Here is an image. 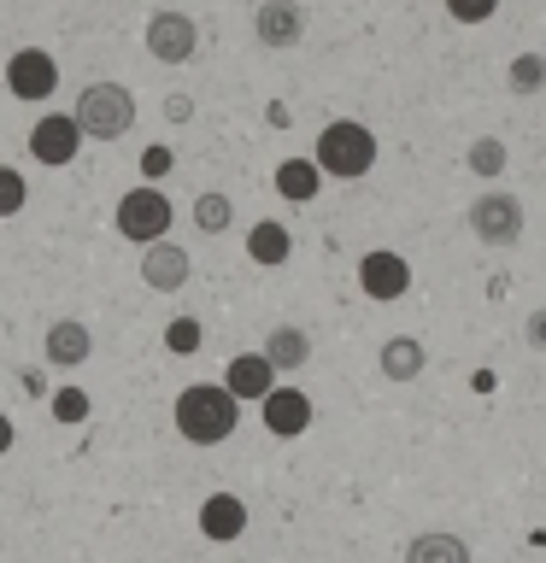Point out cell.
I'll use <instances>...</instances> for the list:
<instances>
[{
    "instance_id": "obj_1",
    "label": "cell",
    "mask_w": 546,
    "mask_h": 563,
    "mask_svg": "<svg viewBox=\"0 0 546 563\" xmlns=\"http://www.w3.org/2000/svg\"><path fill=\"white\" fill-rule=\"evenodd\" d=\"M176 434L188 440V446H223L229 434H236L241 422V399L229 394L223 382H194L176 394Z\"/></svg>"
},
{
    "instance_id": "obj_2",
    "label": "cell",
    "mask_w": 546,
    "mask_h": 563,
    "mask_svg": "<svg viewBox=\"0 0 546 563\" xmlns=\"http://www.w3.org/2000/svg\"><path fill=\"white\" fill-rule=\"evenodd\" d=\"M312 158H317V170H324V176L359 183V176H370V165H376V135H370L359 118H335V123H324Z\"/></svg>"
},
{
    "instance_id": "obj_3",
    "label": "cell",
    "mask_w": 546,
    "mask_h": 563,
    "mask_svg": "<svg viewBox=\"0 0 546 563\" xmlns=\"http://www.w3.org/2000/svg\"><path fill=\"white\" fill-rule=\"evenodd\" d=\"M70 118H77V130L88 141H118V135L135 130V95L123 82H88Z\"/></svg>"
},
{
    "instance_id": "obj_4",
    "label": "cell",
    "mask_w": 546,
    "mask_h": 563,
    "mask_svg": "<svg viewBox=\"0 0 546 563\" xmlns=\"http://www.w3.org/2000/svg\"><path fill=\"white\" fill-rule=\"evenodd\" d=\"M112 223H118V235H123V241L159 246V241L171 235V200H165V194H159L153 183H135V188L118 200Z\"/></svg>"
},
{
    "instance_id": "obj_5",
    "label": "cell",
    "mask_w": 546,
    "mask_h": 563,
    "mask_svg": "<svg viewBox=\"0 0 546 563\" xmlns=\"http://www.w3.org/2000/svg\"><path fill=\"white\" fill-rule=\"evenodd\" d=\"M470 235L488 241V246H517L523 241L517 194H476V200H470Z\"/></svg>"
},
{
    "instance_id": "obj_6",
    "label": "cell",
    "mask_w": 546,
    "mask_h": 563,
    "mask_svg": "<svg viewBox=\"0 0 546 563\" xmlns=\"http://www.w3.org/2000/svg\"><path fill=\"white\" fill-rule=\"evenodd\" d=\"M83 130H77V118H65V112H47V118H35V130H30V153H35V165H47V170H65L70 158L83 153Z\"/></svg>"
},
{
    "instance_id": "obj_7",
    "label": "cell",
    "mask_w": 546,
    "mask_h": 563,
    "mask_svg": "<svg viewBox=\"0 0 546 563\" xmlns=\"http://www.w3.org/2000/svg\"><path fill=\"white\" fill-rule=\"evenodd\" d=\"M200 47V24L188 12H153L148 18V53L159 65H188Z\"/></svg>"
},
{
    "instance_id": "obj_8",
    "label": "cell",
    "mask_w": 546,
    "mask_h": 563,
    "mask_svg": "<svg viewBox=\"0 0 546 563\" xmlns=\"http://www.w3.org/2000/svg\"><path fill=\"white\" fill-rule=\"evenodd\" d=\"M7 88H12V100H53V88H59V65H53V53L18 47L7 59Z\"/></svg>"
},
{
    "instance_id": "obj_9",
    "label": "cell",
    "mask_w": 546,
    "mask_h": 563,
    "mask_svg": "<svg viewBox=\"0 0 546 563\" xmlns=\"http://www.w3.org/2000/svg\"><path fill=\"white\" fill-rule=\"evenodd\" d=\"M359 288H364V299H376V306H394V299L412 288V264L400 253H387V246H376V253L359 258Z\"/></svg>"
},
{
    "instance_id": "obj_10",
    "label": "cell",
    "mask_w": 546,
    "mask_h": 563,
    "mask_svg": "<svg viewBox=\"0 0 546 563\" xmlns=\"http://www.w3.org/2000/svg\"><path fill=\"white\" fill-rule=\"evenodd\" d=\"M282 376V369L271 364V358H264V352H236V358H229V369H223V387H229V394H236L241 405H264V399H271L276 394V382Z\"/></svg>"
},
{
    "instance_id": "obj_11",
    "label": "cell",
    "mask_w": 546,
    "mask_h": 563,
    "mask_svg": "<svg viewBox=\"0 0 546 563\" xmlns=\"http://www.w3.org/2000/svg\"><path fill=\"white\" fill-rule=\"evenodd\" d=\"M253 35H259V47H294L306 35V7L299 0H264L253 12Z\"/></svg>"
},
{
    "instance_id": "obj_12",
    "label": "cell",
    "mask_w": 546,
    "mask_h": 563,
    "mask_svg": "<svg viewBox=\"0 0 546 563\" xmlns=\"http://www.w3.org/2000/svg\"><path fill=\"white\" fill-rule=\"evenodd\" d=\"M194 258L183 253L176 241H159V246H141V282H148L153 294H176L188 282Z\"/></svg>"
},
{
    "instance_id": "obj_13",
    "label": "cell",
    "mask_w": 546,
    "mask_h": 563,
    "mask_svg": "<svg viewBox=\"0 0 546 563\" xmlns=\"http://www.w3.org/2000/svg\"><path fill=\"white\" fill-rule=\"evenodd\" d=\"M259 417H264V429H271L276 440H299L312 429V399L299 394V387H276V394L259 405Z\"/></svg>"
},
{
    "instance_id": "obj_14",
    "label": "cell",
    "mask_w": 546,
    "mask_h": 563,
    "mask_svg": "<svg viewBox=\"0 0 546 563\" xmlns=\"http://www.w3.org/2000/svg\"><path fill=\"white\" fill-rule=\"evenodd\" d=\"M42 352H47L53 369H77V364H88V352H95V334H88L77 317H59V323H47Z\"/></svg>"
},
{
    "instance_id": "obj_15",
    "label": "cell",
    "mask_w": 546,
    "mask_h": 563,
    "mask_svg": "<svg viewBox=\"0 0 546 563\" xmlns=\"http://www.w3.org/2000/svg\"><path fill=\"white\" fill-rule=\"evenodd\" d=\"M200 534L206 540H241L247 534V505L236 499V493H211V499L200 505Z\"/></svg>"
},
{
    "instance_id": "obj_16",
    "label": "cell",
    "mask_w": 546,
    "mask_h": 563,
    "mask_svg": "<svg viewBox=\"0 0 546 563\" xmlns=\"http://www.w3.org/2000/svg\"><path fill=\"white\" fill-rule=\"evenodd\" d=\"M376 364H382V376H387V382H417V376H423V364H429V352H423L417 334H394V341H382Z\"/></svg>"
},
{
    "instance_id": "obj_17",
    "label": "cell",
    "mask_w": 546,
    "mask_h": 563,
    "mask_svg": "<svg viewBox=\"0 0 546 563\" xmlns=\"http://www.w3.org/2000/svg\"><path fill=\"white\" fill-rule=\"evenodd\" d=\"M317 188H324V170H317V158H282L276 165V194L294 206L317 200Z\"/></svg>"
},
{
    "instance_id": "obj_18",
    "label": "cell",
    "mask_w": 546,
    "mask_h": 563,
    "mask_svg": "<svg viewBox=\"0 0 546 563\" xmlns=\"http://www.w3.org/2000/svg\"><path fill=\"white\" fill-rule=\"evenodd\" d=\"M288 253H294V235H288L276 218L253 223V235H247V258L264 264V271H276V264H288Z\"/></svg>"
},
{
    "instance_id": "obj_19",
    "label": "cell",
    "mask_w": 546,
    "mask_h": 563,
    "mask_svg": "<svg viewBox=\"0 0 546 563\" xmlns=\"http://www.w3.org/2000/svg\"><path fill=\"white\" fill-rule=\"evenodd\" d=\"M264 358H271L276 369H299L312 358V334L299 323H276L271 334H264Z\"/></svg>"
},
{
    "instance_id": "obj_20",
    "label": "cell",
    "mask_w": 546,
    "mask_h": 563,
    "mask_svg": "<svg viewBox=\"0 0 546 563\" xmlns=\"http://www.w3.org/2000/svg\"><path fill=\"white\" fill-rule=\"evenodd\" d=\"M405 563H470V545L458 540V534L429 528V534H417L412 545H405Z\"/></svg>"
},
{
    "instance_id": "obj_21",
    "label": "cell",
    "mask_w": 546,
    "mask_h": 563,
    "mask_svg": "<svg viewBox=\"0 0 546 563\" xmlns=\"http://www.w3.org/2000/svg\"><path fill=\"white\" fill-rule=\"evenodd\" d=\"M229 223H236L229 194H200V200H194V229H200V235H223Z\"/></svg>"
},
{
    "instance_id": "obj_22",
    "label": "cell",
    "mask_w": 546,
    "mask_h": 563,
    "mask_svg": "<svg viewBox=\"0 0 546 563\" xmlns=\"http://www.w3.org/2000/svg\"><path fill=\"white\" fill-rule=\"evenodd\" d=\"M505 82H511V95H540L546 88V53H517L505 70Z\"/></svg>"
},
{
    "instance_id": "obj_23",
    "label": "cell",
    "mask_w": 546,
    "mask_h": 563,
    "mask_svg": "<svg viewBox=\"0 0 546 563\" xmlns=\"http://www.w3.org/2000/svg\"><path fill=\"white\" fill-rule=\"evenodd\" d=\"M200 341H206V323H200V317H176V323L165 329V346L176 352V358H188V352H200Z\"/></svg>"
},
{
    "instance_id": "obj_24",
    "label": "cell",
    "mask_w": 546,
    "mask_h": 563,
    "mask_svg": "<svg viewBox=\"0 0 546 563\" xmlns=\"http://www.w3.org/2000/svg\"><path fill=\"white\" fill-rule=\"evenodd\" d=\"M470 170L476 176H500L505 170V141H493V135L470 141Z\"/></svg>"
},
{
    "instance_id": "obj_25",
    "label": "cell",
    "mask_w": 546,
    "mask_h": 563,
    "mask_svg": "<svg viewBox=\"0 0 546 563\" xmlns=\"http://www.w3.org/2000/svg\"><path fill=\"white\" fill-rule=\"evenodd\" d=\"M24 200H30V183H24L12 165H0V218H18V211H24Z\"/></svg>"
},
{
    "instance_id": "obj_26",
    "label": "cell",
    "mask_w": 546,
    "mask_h": 563,
    "mask_svg": "<svg viewBox=\"0 0 546 563\" xmlns=\"http://www.w3.org/2000/svg\"><path fill=\"white\" fill-rule=\"evenodd\" d=\"M53 417L59 422H88V394L83 387H59V394H53Z\"/></svg>"
},
{
    "instance_id": "obj_27",
    "label": "cell",
    "mask_w": 546,
    "mask_h": 563,
    "mask_svg": "<svg viewBox=\"0 0 546 563\" xmlns=\"http://www.w3.org/2000/svg\"><path fill=\"white\" fill-rule=\"evenodd\" d=\"M440 7H447L458 24H488V18L500 12V0H440Z\"/></svg>"
},
{
    "instance_id": "obj_28",
    "label": "cell",
    "mask_w": 546,
    "mask_h": 563,
    "mask_svg": "<svg viewBox=\"0 0 546 563\" xmlns=\"http://www.w3.org/2000/svg\"><path fill=\"white\" fill-rule=\"evenodd\" d=\"M171 165H176L171 147H148V153H141V170H148V183H153V176H171Z\"/></svg>"
},
{
    "instance_id": "obj_29",
    "label": "cell",
    "mask_w": 546,
    "mask_h": 563,
    "mask_svg": "<svg viewBox=\"0 0 546 563\" xmlns=\"http://www.w3.org/2000/svg\"><path fill=\"white\" fill-rule=\"evenodd\" d=\"M523 341L535 346V352H546V306H535V311H528V323H523Z\"/></svg>"
},
{
    "instance_id": "obj_30",
    "label": "cell",
    "mask_w": 546,
    "mask_h": 563,
    "mask_svg": "<svg viewBox=\"0 0 546 563\" xmlns=\"http://www.w3.org/2000/svg\"><path fill=\"white\" fill-rule=\"evenodd\" d=\"M12 440H18V429H12V417H7V411H0V457H7V452H12Z\"/></svg>"
},
{
    "instance_id": "obj_31",
    "label": "cell",
    "mask_w": 546,
    "mask_h": 563,
    "mask_svg": "<svg viewBox=\"0 0 546 563\" xmlns=\"http://www.w3.org/2000/svg\"><path fill=\"white\" fill-rule=\"evenodd\" d=\"M165 112H171L176 123H188V112H194V106H188V95H171V106H165Z\"/></svg>"
}]
</instances>
